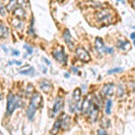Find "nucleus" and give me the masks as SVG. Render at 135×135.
<instances>
[{
  "instance_id": "nucleus-6",
  "label": "nucleus",
  "mask_w": 135,
  "mask_h": 135,
  "mask_svg": "<svg viewBox=\"0 0 135 135\" xmlns=\"http://www.w3.org/2000/svg\"><path fill=\"white\" fill-rule=\"evenodd\" d=\"M95 50L98 51V53L100 54V55H103L104 52H106V47L104 46V42L101 38L97 37V38L95 39Z\"/></svg>"
},
{
  "instance_id": "nucleus-24",
  "label": "nucleus",
  "mask_w": 135,
  "mask_h": 135,
  "mask_svg": "<svg viewBox=\"0 0 135 135\" xmlns=\"http://www.w3.org/2000/svg\"><path fill=\"white\" fill-rule=\"evenodd\" d=\"M123 71V68H115V69H110L108 70V74H114V73H118V72H121Z\"/></svg>"
},
{
  "instance_id": "nucleus-11",
  "label": "nucleus",
  "mask_w": 135,
  "mask_h": 135,
  "mask_svg": "<svg viewBox=\"0 0 135 135\" xmlns=\"http://www.w3.org/2000/svg\"><path fill=\"white\" fill-rule=\"evenodd\" d=\"M117 47H118L119 50L123 51H128L131 49V43L128 42V41H124V40H119L116 43Z\"/></svg>"
},
{
  "instance_id": "nucleus-21",
  "label": "nucleus",
  "mask_w": 135,
  "mask_h": 135,
  "mask_svg": "<svg viewBox=\"0 0 135 135\" xmlns=\"http://www.w3.org/2000/svg\"><path fill=\"white\" fill-rule=\"evenodd\" d=\"M16 5H17V1L16 0H10L9 2V5L7 6V10H14L15 8L16 7Z\"/></svg>"
},
{
  "instance_id": "nucleus-10",
  "label": "nucleus",
  "mask_w": 135,
  "mask_h": 135,
  "mask_svg": "<svg viewBox=\"0 0 135 135\" xmlns=\"http://www.w3.org/2000/svg\"><path fill=\"white\" fill-rule=\"evenodd\" d=\"M37 109H38V107H37L35 104H32V103H30L29 106H28V108H27V111H26V115H27L28 119H29L30 121H32V120H33L34 114H35Z\"/></svg>"
},
{
  "instance_id": "nucleus-22",
  "label": "nucleus",
  "mask_w": 135,
  "mask_h": 135,
  "mask_svg": "<svg viewBox=\"0 0 135 135\" xmlns=\"http://www.w3.org/2000/svg\"><path fill=\"white\" fill-rule=\"evenodd\" d=\"M20 73L23 74V75H32V74L34 73V69H33V68H30L29 69H25V70H21Z\"/></svg>"
},
{
  "instance_id": "nucleus-28",
  "label": "nucleus",
  "mask_w": 135,
  "mask_h": 135,
  "mask_svg": "<svg viewBox=\"0 0 135 135\" xmlns=\"http://www.w3.org/2000/svg\"><path fill=\"white\" fill-rule=\"evenodd\" d=\"M97 133L98 134H106V132L104 129H99L97 131Z\"/></svg>"
},
{
  "instance_id": "nucleus-14",
  "label": "nucleus",
  "mask_w": 135,
  "mask_h": 135,
  "mask_svg": "<svg viewBox=\"0 0 135 135\" xmlns=\"http://www.w3.org/2000/svg\"><path fill=\"white\" fill-rule=\"evenodd\" d=\"M40 88L42 89V91H43V92L47 93V92H50L52 89V86H51V82L44 79L40 82Z\"/></svg>"
},
{
  "instance_id": "nucleus-36",
  "label": "nucleus",
  "mask_w": 135,
  "mask_h": 135,
  "mask_svg": "<svg viewBox=\"0 0 135 135\" xmlns=\"http://www.w3.org/2000/svg\"><path fill=\"white\" fill-rule=\"evenodd\" d=\"M71 69H72V70L74 71V72H76V73H77V72H78L77 69H75V68H73V67H72V68H71Z\"/></svg>"
},
{
  "instance_id": "nucleus-8",
  "label": "nucleus",
  "mask_w": 135,
  "mask_h": 135,
  "mask_svg": "<svg viewBox=\"0 0 135 135\" xmlns=\"http://www.w3.org/2000/svg\"><path fill=\"white\" fill-rule=\"evenodd\" d=\"M93 103H94V99L91 98L90 95H88V97L84 100L81 108H82V112H83L85 114L88 113V111H89V109H90L91 106H92Z\"/></svg>"
},
{
  "instance_id": "nucleus-25",
  "label": "nucleus",
  "mask_w": 135,
  "mask_h": 135,
  "mask_svg": "<svg viewBox=\"0 0 135 135\" xmlns=\"http://www.w3.org/2000/svg\"><path fill=\"white\" fill-rule=\"evenodd\" d=\"M128 88L131 91H134L135 92V81H130L128 83Z\"/></svg>"
},
{
  "instance_id": "nucleus-1",
  "label": "nucleus",
  "mask_w": 135,
  "mask_h": 135,
  "mask_svg": "<svg viewBox=\"0 0 135 135\" xmlns=\"http://www.w3.org/2000/svg\"><path fill=\"white\" fill-rule=\"evenodd\" d=\"M22 104H23V102L20 97L9 94L7 97V104H6V114H12V113Z\"/></svg>"
},
{
  "instance_id": "nucleus-13",
  "label": "nucleus",
  "mask_w": 135,
  "mask_h": 135,
  "mask_svg": "<svg viewBox=\"0 0 135 135\" xmlns=\"http://www.w3.org/2000/svg\"><path fill=\"white\" fill-rule=\"evenodd\" d=\"M62 104H63V101L60 97H57L55 100V103H54L53 108H52V114L56 115L60 112V110L61 109L62 107Z\"/></svg>"
},
{
  "instance_id": "nucleus-4",
  "label": "nucleus",
  "mask_w": 135,
  "mask_h": 135,
  "mask_svg": "<svg viewBox=\"0 0 135 135\" xmlns=\"http://www.w3.org/2000/svg\"><path fill=\"white\" fill-rule=\"evenodd\" d=\"M114 85L113 83H108L106 85H104L103 86V88L100 91V95L102 97H110L113 95L114 94Z\"/></svg>"
},
{
  "instance_id": "nucleus-31",
  "label": "nucleus",
  "mask_w": 135,
  "mask_h": 135,
  "mask_svg": "<svg viewBox=\"0 0 135 135\" xmlns=\"http://www.w3.org/2000/svg\"><path fill=\"white\" fill-rule=\"evenodd\" d=\"M5 9L3 8V6H1V16H5Z\"/></svg>"
},
{
  "instance_id": "nucleus-23",
  "label": "nucleus",
  "mask_w": 135,
  "mask_h": 135,
  "mask_svg": "<svg viewBox=\"0 0 135 135\" xmlns=\"http://www.w3.org/2000/svg\"><path fill=\"white\" fill-rule=\"evenodd\" d=\"M124 88H123V86H122V85H120L118 86V90H117V97H123V95H124Z\"/></svg>"
},
{
  "instance_id": "nucleus-37",
  "label": "nucleus",
  "mask_w": 135,
  "mask_h": 135,
  "mask_svg": "<svg viewBox=\"0 0 135 135\" xmlns=\"http://www.w3.org/2000/svg\"><path fill=\"white\" fill-rule=\"evenodd\" d=\"M65 77H66L67 78H69V74L66 73V74H65Z\"/></svg>"
},
{
  "instance_id": "nucleus-12",
  "label": "nucleus",
  "mask_w": 135,
  "mask_h": 135,
  "mask_svg": "<svg viewBox=\"0 0 135 135\" xmlns=\"http://www.w3.org/2000/svg\"><path fill=\"white\" fill-rule=\"evenodd\" d=\"M31 103L34 104L37 107H41L42 105V95H40L39 93H34L32 95V98H31Z\"/></svg>"
},
{
  "instance_id": "nucleus-32",
  "label": "nucleus",
  "mask_w": 135,
  "mask_h": 135,
  "mask_svg": "<svg viewBox=\"0 0 135 135\" xmlns=\"http://www.w3.org/2000/svg\"><path fill=\"white\" fill-rule=\"evenodd\" d=\"M131 5L135 9V0H131Z\"/></svg>"
},
{
  "instance_id": "nucleus-5",
  "label": "nucleus",
  "mask_w": 135,
  "mask_h": 135,
  "mask_svg": "<svg viewBox=\"0 0 135 135\" xmlns=\"http://www.w3.org/2000/svg\"><path fill=\"white\" fill-rule=\"evenodd\" d=\"M52 56H53V58L55 59L58 62L62 63V64H66L68 58H67V55L65 54V52L63 50L54 51L53 53H52Z\"/></svg>"
},
{
  "instance_id": "nucleus-30",
  "label": "nucleus",
  "mask_w": 135,
  "mask_h": 135,
  "mask_svg": "<svg viewBox=\"0 0 135 135\" xmlns=\"http://www.w3.org/2000/svg\"><path fill=\"white\" fill-rule=\"evenodd\" d=\"M12 53H13V55H14V56H18L19 55V51H16V50H14Z\"/></svg>"
},
{
  "instance_id": "nucleus-26",
  "label": "nucleus",
  "mask_w": 135,
  "mask_h": 135,
  "mask_svg": "<svg viewBox=\"0 0 135 135\" xmlns=\"http://www.w3.org/2000/svg\"><path fill=\"white\" fill-rule=\"evenodd\" d=\"M23 48H25L26 51H28V54H32V48H31L30 46H28V45H26V44L23 46Z\"/></svg>"
},
{
  "instance_id": "nucleus-39",
  "label": "nucleus",
  "mask_w": 135,
  "mask_h": 135,
  "mask_svg": "<svg viewBox=\"0 0 135 135\" xmlns=\"http://www.w3.org/2000/svg\"><path fill=\"white\" fill-rule=\"evenodd\" d=\"M117 1H123V0H117Z\"/></svg>"
},
{
  "instance_id": "nucleus-34",
  "label": "nucleus",
  "mask_w": 135,
  "mask_h": 135,
  "mask_svg": "<svg viewBox=\"0 0 135 135\" xmlns=\"http://www.w3.org/2000/svg\"><path fill=\"white\" fill-rule=\"evenodd\" d=\"M131 38L133 39V40H135V32H132V33L131 34Z\"/></svg>"
},
{
  "instance_id": "nucleus-20",
  "label": "nucleus",
  "mask_w": 135,
  "mask_h": 135,
  "mask_svg": "<svg viewBox=\"0 0 135 135\" xmlns=\"http://www.w3.org/2000/svg\"><path fill=\"white\" fill-rule=\"evenodd\" d=\"M104 110H105L106 114H111V110H112V100L111 99L107 100V102H106V104H105V108H104Z\"/></svg>"
},
{
  "instance_id": "nucleus-2",
  "label": "nucleus",
  "mask_w": 135,
  "mask_h": 135,
  "mask_svg": "<svg viewBox=\"0 0 135 135\" xmlns=\"http://www.w3.org/2000/svg\"><path fill=\"white\" fill-rule=\"evenodd\" d=\"M95 16H97V20L104 23H110L111 19H112L111 11L108 9H104V10L99 11V12L97 13Z\"/></svg>"
},
{
  "instance_id": "nucleus-27",
  "label": "nucleus",
  "mask_w": 135,
  "mask_h": 135,
  "mask_svg": "<svg viewBox=\"0 0 135 135\" xmlns=\"http://www.w3.org/2000/svg\"><path fill=\"white\" fill-rule=\"evenodd\" d=\"M16 64V65H17V66H21L22 65V62L21 61H17V60H13V61H10L9 62V65H11V64Z\"/></svg>"
},
{
  "instance_id": "nucleus-33",
  "label": "nucleus",
  "mask_w": 135,
  "mask_h": 135,
  "mask_svg": "<svg viewBox=\"0 0 135 135\" xmlns=\"http://www.w3.org/2000/svg\"><path fill=\"white\" fill-rule=\"evenodd\" d=\"M43 60H45V61H46V62H45V63H46L47 65H49V66H50V65H51V62H50V61H49V60H46V59H45V58H43Z\"/></svg>"
},
{
  "instance_id": "nucleus-29",
  "label": "nucleus",
  "mask_w": 135,
  "mask_h": 135,
  "mask_svg": "<svg viewBox=\"0 0 135 135\" xmlns=\"http://www.w3.org/2000/svg\"><path fill=\"white\" fill-rule=\"evenodd\" d=\"M106 52H107V53H113L114 50H113L112 48H106Z\"/></svg>"
},
{
  "instance_id": "nucleus-19",
  "label": "nucleus",
  "mask_w": 135,
  "mask_h": 135,
  "mask_svg": "<svg viewBox=\"0 0 135 135\" xmlns=\"http://www.w3.org/2000/svg\"><path fill=\"white\" fill-rule=\"evenodd\" d=\"M12 25H14L16 28H17V29H18L19 27H20L21 29H23V22L21 21V19H18V18L15 19V20L12 22Z\"/></svg>"
},
{
  "instance_id": "nucleus-3",
  "label": "nucleus",
  "mask_w": 135,
  "mask_h": 135,
  "mask_svg": "<svg viewBox=\"0 0 135 135\" xmlns=\"http://www.w3.org/2000/svg\"><path fill=\"white\" fill-rule=\"evenodd\" d=\"M76 56H77L80 60H82V61H84V62H88L89 60H91L89 53L82 47L77 48V50H76Z\"/></svg>"
},
{
  "instance_id": "nucleus-9",
  "label": "nucleus",
  "mask_w": 135,
  "mask_h": 135,
  "mask_svg": "<svg viewBox=\"0 0 135 135\" xmlns=\"http://www.w3.org/2000/svg\"><path fill=\"white\" fill-rule=\"evenodd\" d=\"M88 114H89V118L92 120L93 122L97 121V116H98V107H97V104L93 103L92 106L90 107Z\"/></svg>"
},
{
  "instance_id": "nucleus-35",
  "label": "nucleus",
  "mask_w": 135,
  "mask_h": 135,
  "mask_svg": "<svg viewBox=\"0 0 135 135\" xmlns=\"http://www.w3.org/2000/svg\"><path fill=\"white\" fill-rule=\"evenodd\" d=\"M2 48H3V50H5L6 52H7V50H6V48L5 45H2Z\"/></svg>"
},
{
  "instance_id": "nucleus-7",
  "label": "nucleus",
  "mask_w": 135,
  "mask_h": 135,
  "mask_svg": "<svg viewBox=\"0 0 135 135\" xmlns=\"http://www.w3.org/2000/svg\"><path fill=\"white\" fill-rule=\"evenodd\" d=\"M63 38H64L65 42H66L67 45L69 46L70 49H73L74 48V41L73 38L70 34V32H69V29H65L64 32H63Z\"/></svg>"
},
{
  "instance_id": "nucleus-18",
  "label": "nucleus",
  "mask_w": 135,
  "mask_h": 135,
  "mask_svg": "<svg viewBox=\"0 0 135 135\" xmlns=\"http://www.w3.org/2000/svg\"><path fill=\"white\" fill-rule=\"evenodd\" d=\"M0 32H1V38H6V37L8 36V30H7V27L3 25V23H1V25H0Z\"/></svg>"
},
{
  "instance_id": "nucleus-17",
  "label": "nucleus",
  "mask_w": 135,
  "mask_h": 135,
  "mask_svg": "<svg viewBox=\"0 0 135 135\" xmlns=\"http://www.w3.org/2000/svg\"><path fill=\"white\" fill-rule=\"evenodd\" d=\"M69 125V117L67 114H63L61 116V127L63 129H67Z\"/></svg>"
},
{
  "instance_id": "nucleus-15",
  "label": "nucleus",
  "mask_w": 135,
  "mask_h": 135,
  "mask_svg": "<svg viewBox=\"0 0 135 135\" xmlns=\"http://www.w3.org/2000/svg\"><path fill=\"white\" fill-rule=\"evenodd\" d=\"M60 129H61V116L55 122V123H54V125H53V128L51 130L50 132H51V133H57Z\"/></svg>"
},
{
  "instance_id": "nucleus-38",
  "label": "nucleus",
  "mask_w": 135,
  "mask_h": 135,
  "mask_svg": "<svg viewBox=\"0 0 135 135\" xmlns=\"http://www.w3.org/2000/svg\"><path fill=\"white\" fill-rule=\"evenodd\" d=\"M133 44H134V46H135V40H133Z\"/></svg>"
},
{
  "instance_id": "nucleus-16",
  "label": "nucleus",
  "mask_w": 135,
  "mask_h": 135,
  "mask_svg": "<svg viewBox=\"0 0 135 135\" xmlns=\"http://www.w3.org/2000/svg\"><path fill=\"white\" fill-rule=\"evenodd\" d=\"M15 16H16V18L18 19H23L25 16V10L23 9L22 7H16V10H15Z\"/></svg>"
}]
</instances>
